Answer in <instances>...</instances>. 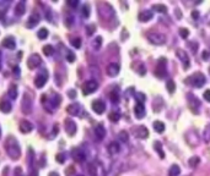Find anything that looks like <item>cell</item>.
Wrapping results in <instances>:
<instances>
[{
  "instance_id": "cell-1",
  "label": "cell",
  "mask_w": 210,
  "mask_h": 176,
  "mask_svg": "<svg viewBox=\"0 0 210 176\" xmlns=\"http://www.w3.org/2000/svg\"><path fill=\"white\" fill-rule=\"evenodd\" d=\"M5 149H6V153L9 154V157L12 159V160H17L20 158V154H21V150H20V145H19V142L16 141L12 136H10L6 142H5Z\"/></svg>"
},
{
  "instance_id": "cell-2",
  "label": "cell",
  "mask_w": 210,
  "mask_h": 176,
  "mask_svg": "<svg viewBox=\"0 0 210 176\" xmlns=\"http://www.w3.org/2000/svg\"><path fill=\"white\" fill-rule=\"evenodd\" d=\"M147 39L150 43L155 44V45H164L166 43V35L160 32H150L146 35Z\"/></svg>"
},
{
  "instance_id": "cell-3",
  "label": "cell",
  "mask_w": 210,
  "mask_h": 176,
  "mask_svg": "<svg viewBox=\"0 0 210 176\" xmlns=\"http://www.w3.org/2000/svg\"><path fill=\"white\" fill-rule=\"evenodd\" d=\"M205 76L202 72H195L189 77V82L192 86H194L195 88H202L205 84Z\"/></svg>"
},
{
  "instance_id": "cell-4",
  "label": "cell",
  "mask_w": 210,
  "mask_h": 176,
  "mask_svg": "<svg viewBox=\"0 0 210 176\" xmlns=\"http://www.w3.org/2000/svg\"><path fill=\"white\" fill-rule=\"evenodd\" d=\"M188 104H189V109H190V111L193 114H199L202 104H200V100L195 96L188 94Z\"/></svg>"
},
{
  "instance_id": "cell-5",
  "label": "cell",
  "mask_w": 210,
  "mask_h": 176,
  "mask_svg": "<svg viewBox=\"0 0 210 176\" xmlns=\"http://www.w3.org/2000/svg\"><path fill=\"white\" fill-rule=\"evenodd\" d=\"M97 88H98V83L95 80H89L82 86V93H84V96H89V94L96 92Z\"/></svg>"
},
{
  "instance_id": "cell-6",
  "label": "cell",
  "mask_w": 210,
  "mask_h": 176,
  "mask_svg": "<svg viewBox=\"0 0 210 176\" xmlns=\"http://www.w3.org/2000/svg\"><path fill=\"white\" fill-rule=\"evenodd\" d=\"M155 75L159 77V78H164L167 76V70H166V59L165 58H161L157 63V66H156V70H155Z\"/></svg>"
},
{
  "instance_id": "cell-7",
  "label": "cell",
  "mask_w": 210,
  "mask_h": 176,
  "mask_svg": "<svg viewBox=\"0 0 210 176\" xmlns=\"http://www.w3.org/2000/svg\"><path fill=\"white\" fill-rule=\"evenodd\" d=\"M176 55H177V58L181 60V63L183 64V69H184V70H188V69H189V65H190V59H189L188 54H187L183 49H178V50L176 51Z\"/></svg>"
},
{
  "instance_id": "cell-8",
  "label": "cell",
  "mask_w": 210,
  "mask_h": 176,
  "mask_svg": "<svg viewBox=\"0 0 210 176\" xmlns=\"http://www.w3.org/2000/svg\"><path fill=\"white\" fill-rule=\"evenodd\" d=\"M21 110L25 115H27L32 111V99L30 97H27V94L24 96V99L21 102Z\"/></svg>"
},
{
  "instance_id": "cell-9",
  "label": "cell",
  "mask_w": 210,
  "mask_h": 176,
  "mask_svg": "<svg viewBox=\"0 0 210 176\" xmlns=\"http://www.w3.org/2000/svg\"><path fill=\"white\" fill-rule=\"evenodd\" d=\"M41 64H42V59L38 54H32L27 60V66L31 70H35L36 68H38Z\"/></svg>"
},
{
  "instance_id": "cell-10",
  "label": "cell",
  "mask_w": 210,
  "mask_h": 176,
  "mask_svg": "<svg viewBox=\"0 0 210 176\" xmlns=\"http://www.w3.org/2000/svg\"><path fill=\"white\" fill-rule=\"evenodd\" d=\"M92 110L96 113V114H98V115H101V114H103L106 110V104L103 100H101V99H97V100H94L92 102Z\"/></svg>"
},
{
  "instance_id": "cell-11",
  "label": "cell",
  "mask_w": 210,
  "mask_h": 176,
  "mask_svg": "<svg viewBox=\"0 0 210 176\" xmlns=\"http://www.w3.org/2000/svg\"><path fill=\"white\" fill-rule=\"evenodd\" d=\"M146 114V110H145V105L141 104V103H137L134 105V115L137 116V119H142Z\"/></svg>"
},
{
  "instance_id": "cell-12",
  "label": "cell",
  "mask_w": 210,
  "mask_h": 176,
  "mask_svg": "<svg viewBox=\"0 0 210 176\" xmlns=\"http://www.w3.org/2000/svg\"><path fill=\"white\" fill-rule=\"evenodd\" d=\"M65 131L69 136H74L76 133V124L72 120H65Z\"/></svg>"
},
{
  "instance_id": "cell-13",
  "label": "cell",
  "mask_w": 210,
  "mask_h": 176,
  "mask_svg": "<svg viewBox=\"0 0 210 176\" xmlns=\"http://www.w3.org/2000/svg\"><path fill=\"white\" fill-rule=\"evenodd\" d=\"M123 169H122V163H113V165H112V168H111V170L107 173V176H118L120 174V171H122Z\"/></svg>"
},
{
  "instance_id": "cell-14",
  "label": "cell",
  "mask_w": 210,
  "mask_h": 176,
  "mask_svg": "<svg viewBox=\"0 0 210 176\" xmlns=\"http://www.w3.org/2000/svg\"><path fill=\"white\" fill-rule=\"evenodd\" d=\"M154 17V12L151 10H142L139 14V21L140 22H147Z\"/></svg>"
},
{
  "instance_id": "cell-15",
  "label": "cell",
  "mask_w": 210,
  "mask_h": 176,
  "mask_svg": "<svg viewBox=\"0 0 210 176\" xmlns=\"http://www.w3.org/2000/svg\"><path fill=\"white\" fill-rule=\"evenodd\" d=\"M94 132H95V136H96V138L98 140V141H102L103 138H105L106 136V129L103 127V125H97L96 127H95V130H94Z\"/></svg>"
},
{
  "instance_id": "cell-16",
  "label": "cell",
  "mask_w": 210,
  "mask_h": 176,
  "mask_svg": "<svg viewBox=\"0 0 210 176\" xmlns=\"http://www.w3.org/2000/svg\"><path fill=\"white\" fill-rule=\"evenodd\" d=\"M134 135L138 137V138H147L149 136V131L145 126H137L135 131H134Z\"/></svg>"
},
{
  "instance_id": "cell-17",
  "label": "cell",
  "mask_w": 210,
  "mask_h": 176,
  "mask_svg": "<svg viewBox=\"0 0 210 176\" xmlns=\"http://www.w3.org/2000/svg\"><path fill=\"white\" fill-rule=\"evenodd\" d=\"M119 65L118 64H114V63H112V64H109L108 66H107V75L108 76H111V77H114V76H117L118 73H119Z\"/></svg>"
},
{
  "instance_id": "cell-18",
  "label": "cell",
  "mask_w": 210,
  "mask_h": 176,
  "mask_svg": "<svg viewBox=\"0 0 210 176\" xmlns=\"http://www.w3.org/2000/svg\"><path fill=\"white\" fill-rule=\"evenodd\" d=\"M32 129H33V126H32V124H31L30 121L22 120V121L20 122V131H21L22 133H28V132L32 131Z\"/></svg>"
},
{
  "instance_id": "cell-19",
  "label": "cell",
  "mask_w": 210,
  "mask_h": 176,
  "mask_svg": "<svg viewBox=\"0 0 210 176\" xmlns=\"http://www.w3.org/2000/svg\"><path fill=\"white\" fill-rule=\"evenodd\" d=\"M120 152V144L118 142H111L108 144V153L111 155H117Z\"/></svg>"
},
{
  "instance_id": "cell-20",
  "label": "cell",
  "mask_w": 210,
  "mask_h": 176,
  "mask_svg": "<svg viewBox=\"0 0 210 176\" xmlns=\"http://www.w3.org/2000/svg\"><path fill=\"white\" fill-rule=\"evenodd\" d=\"M72 157H74V159L76 160V162H79V163H82V162H85V159H86V154L82 152V149H75L74 152H72Z\"/></svg>"
},
{
  "instance_id": "cell-21",
  "label": "cell",
  "mask_w": 210,
  "mask_h": 176,
  "mask_svg": "<svg viewBox=\"0 0 210 176\" xmlns=\"http://www.w3.org/2000/svg\"><path fill=\"white\" fill-rule=\"evenodd\" d=\"M80 110H81V106H80V104H77V103L70 104V105H68V108H67L68 114H69V115H72V116L79 115V114H80Z\"/></svg>"
},
{
  "instance_id": "cell-22",
  "label": "cell",
  "mask_w": 210,
  "mask_h": 176,
  "mask_svg": "<svg viewBox=\"0 0 210 176\" xmlns=\"http://www.w3.org/2000/svg\"><path fill=\"white\" fill-rule=\"evenodd\" d=\"M2 47L4 48H7V49H15L16 48V43H15V40H14V38H11V37H7V38H5L4 40H2Z\"/></svg>"
},
{
  "instance_id": "cell-23",
  "label": "cell",
  "mask_w": 210,
  "mask_h": 176,
  "mask_svg": "<svg viewBox=\"0 0 210 176\" xmlns=\"http://www.w3.org/2000/svg\"><path fill=\"white\" fill-rule=\"evenodd\" d=\"M47 82V76L44 75H38L35 78V86L37 88H42Z\"/></svg>"
},
{
  "instance_id": "cell-24",
  "label": "cell",
  "mask_w": 210,
  "mask_h": 176,
  "mask_svg": "<svg viewBox=\"0 0 210 176\" xmlns=\"http://www.w3.org/2000/svg\"><path fill=\"white\" fill-rule=\"evenodd\" d=\"M152 126H154V130L157 132V133H162L164 131H165V124L164 122H161V121H154V124H152Z\"/></svg>"
},
{
  "instance_id": "cell-25",
  "label": "cell",
  "mask_w": 210,
  "mask_h": 176,
  "mask_svg": "<svg viewBox=\"0 0 210 176\" xmlns=\"http://www.w3.org/2000/svg\"><path fill=\"white\" fill-rule=\"evenodd\" d=\"M0 111H1V113H5V114L10 113V111H11V104H10L9 102H6V100H2V102L0 103Z\"/></svg>"
},
{
  "instance_id": "cell-26",
  "label": "cell",
  "mask_w": 210,
  "mask_h": 176,
  "mask_svg": "<svg viewBox=\"0 0 210 176\" xmlns=\"http://www.w3.org/2000/svg\"><path fill=\"white\" fill-rule=\"evenodd\" d=\"M87 171L90 176H98V173H97V165L95 163H90L87 165Z\"/></svg>"
},
{
  "instance_id": "cell-27",
  "label": "cell",
  "mask_w": 210,
  "mask_h": 176,
  "mask_svg": "<svg viewBox=\"0 0 210 176\" xmlns=\"http://www.w3.org/2000/svg\"><path fill=\"white\" fill-rule=\"evenodd\" d=\"M38 22H39V16H38V15H36V14H33V15H31V16H30L27 26H28V27H35Z\"/></svg>"
},
{
  "instance_id": "cell-28",
  "label": "cell",
  "mask_w": 210,
  "mask_h": 176,
  "mask_svg": "<svg viewBox=\"0 0 210 176\" xmlns=\"http://www.w3.org/2000/svg\"><path fill=\"white\" fill-rule=\"evenodd\" d=\"M179 174H181L179 166H178L177 164L171 165V168H170V170H168V176H178Z\"/></svg>"
},
{
  "instance_id": "cell-29",
  "label": "cell",
  "mask_w": 210,
  "mask_h": 176,
  "mask_svg": "<svg viewBox=\"0 0 210 176\" xmlns=\"http://www.w3.org/2000/svg\"><path fill=\"white\" fill-rule=\"evenodd\" d=\"M119 91L118 89H113L112 91V93L109 94V99H111V102L112 103H118L119 102Z\"/></svg>"
},
{
  "instance_id": "cell-30",
  "label": "cell",
  "mask_w": 210,
  "mask_h": 176,
  "mask_svg": "<svg viewBox=\"0 0 210 176\" xmlns=\"http://www.w3.org/2000/svg\"><path fill=\"white\" fill-rule=\"evenodd\" d=\"M102 47V37H96L94 40H92V48L95 49V50H98L100 48Z\"/></svg>"
},
{
  "instance_id": "cell-31",
  "label": "cell",
  "mask_w": 210,
  "mask_h": 176,
  "mask_svg": "<svg viewBox=\"0 0 210 176\" xmlns=\"http://www.w3.org/2000/svg\"><path fill=\"white\" fill-rule=\"evenodd\" d=\"M154 147H155V150L159 153V155H160V158H165V153H164V150H162V144L160 143L159 141H156L154 143Z\"/></svg>"
},
{
  "instance_id": "cell-32",
  "label": "cell",
  "mask_w": 210,
  "mask_h": 176,
  "mask_svg": "<svg viewBox=\"0 0 210 176\" xmlns=\"http://www.w3.org/2000/svg\"><path fill=\"white\" fill-rule=\"evenodd\" d=\"M7 93H9V97H10L11 99H16V98H17V87H16L15 84L10 86Z\"/></svg>"
},
{
  "instance_id": "cell-33",
  "label": "cell",
  "mask_w": 210,
  "mask_h": 176,
  "mask_svg": "<svg viewBox=\"0 0 210 176\" xmlns=\"http://www.w3.org/2000/svg\"><path fill=\"white\" fill-rule=\"evenodd\" d=\"M49 102H50V104H52L53 108H57V106L62 103V98H60V96L54 94V97H53V98H50V99H49Z\"/></svg>"
},
{
  "instance_id": "cell-34",
  "label": "cell",
  "mask_w": 210,
  "mask_h": 176,
  "mask_svg": "<svg viewBox=\"0 0 210 176\" xmlns=\"http://www.w3.org/2000/svg\"><path fill=\"white\" fill-rule=\"evenodd\" d=\"M25 10H26L25 2H24V1H20V2L16 5V14L21 16V15H24V14H25Z\"/></svg>"
},
{
  "instance_id": "cell-35",
  "label": "cell",
  "mask_w": 210,
  "mask_h": 176,
  "mask_svg": "<svg viewBox=\"0 0 210 176\" xmlns=\"http://www.w3.org/2000/svg\"><path fill=\"white\" fill-rule=\"evenodd\" d=\"M152 10H155L157 12H161V14H166L167 12V7L165 5H161V4H155L152 6Z\"/></svg>"
},
{
  "instance_id": "cell-36",
  "label": "cell",
  "mask_w": 210,
  "mask_h": 176,
  "mask_svg": "<svg viewBox=\"0 0 210 176\" xmlns=\"http://www.w3.org/2000/svg\"><path fill=\"white\" fill-rule=\"evenodd\" d=\"M108 117H109V120H111L112 122H118L119 119H120V113H119V111H112Z\"/></svg>"
},
{
  "instance_id": "cell-37",
  "label": "cell",
  "mask_w": 210,
  "mask_h": 176,
  "mask_svg": "<svg viewBox=\"0 0 210 176\" xmlns=\"http://www.w3.org/2000/svg\"><path fill=\"white\" fill-rule=\"evenodd\" d=\"M166 88H167V92H168V93H173L176 91L175 81H173V80H168V81L166 82Z\"/></svg>"
},
{
  "instance_id": "cell-38",
  "label": "cell",
  "mask_w": 210,
  "mask_h": 176,
  "mask_svg": "<svg viewBox=\"0 0 210 176\" xmlns=\"http://www.w3.org/2000/svg\"><path fill=\"white\" fill-rule=\"evenodd\" d=\"M199 162H200V159H199V157H197V155H194V157H192V158L189 159V162H188V164H189V166H192V168H195V166H198V164H199Z\"/></svg>"
},
{
  "instance_id": "cell-39",
  "label": "cell",
  "mask_w": 210,
  "mask_h": 176,
  "mask_svg": "<svg viewBox=\"0 0 210 176\" xmlns=\"http://www.w3.org/2000/svg\"><path fill=\"white\" fill-rule=\"evenodd\" d=\"M135 100H137V103H141V104H144V103H145V100H146V97H145V94H144V93H141V92H137V93H135Z\"/></svg>"
},
{
  "instance_id": "cell-40",
  "label": "cell",
  "mask_w": 210,
  "mask_h": 176,
  "mask_svg": "<svg viewBox=\"0 0 210 176\" xmlns=\"http://www.w3.org/2000/svg\"><path fill=\"white\" fill-rule=\"evenodd\" d=\"M81 15H82V17H85V18H87V17L90 16V6H89L87 4H85V5L82 6V9H81Z\"/></svg>"
},
{
  "instance_id": "cell-41",
  "label": "cell",
  "mask_w": 210,
  "mask_h": 176,
  "mask_svg": "<svg viewBox=\"0 0 210 176\" xmlns=\"http://www.w3.org/2000/svg\"><path fill=\"white\" fill-rule=\"evenodd\" d=\"M118 137H119V140L123 142V143H127V142L129 141V135H128V132H127V131H122V132H119Z\"/></svg>"
},
{
  "instance_id": "cell-42",
  "label": "cell",
  "mask_w": 210,
  "mask_h": 176,
  "mask_svg": "<svg viewBox=\"0 0 210 176\" xmlns=\"http://www.w3.org/2000/svg\"><path fill=\"white\" fill-rule=\"evenodd\" d=\"M43 53H44V55L50 56V55L54 53V49H53L52 45H44V47H43Z\"/></svg>"
},
{
  "instance_id": "cell-43",
  "label": "cell",
  "mask_w": 210,
  "mask_h": 176,
  "mask_svg": "<svg viewBox=\"0 0 210 176\" xmlns=\"http://www.w3.org/2000/svg\"><path fill=\"white\" fill-rule=\"evenodd\" d=\"M203 138H204V141L205 142H210V125H208V126L204 129Z\"/></svg>"
},
{
  "instance_id": "cell-44",
  "label": "cell",
  "mask_w": 210,
  "mask_h": 176,
  "mask_svg": "<svg viewBox=\"0 0 210 176\" xmlns=\"http://www.w3.org/2000/svg\"><path fill=\"white\" fill-rule=\"evenodd\" d=\"M70 43H71V45H72L74 48H76V49H79V48L81 47V39H80V38H74V39L70 40Z\"/></svg>"
},
{
  "instance_id": "cell-45",
  "label": "cell",
  "mask_w": 210,
  "mask_h": 176,
  "mask_svg": "<svg viewBox=\"0 0 210 176\" xmlns=\"http://www.w3.org/2000/svg\"><path fill=\"white\" fill-rule=\"evenodd\" d=\"M47 37H48V30L41 28V30L38 31V38H39V39H46Z\"/></svg>"
},
{
  "instance_id": "cell-46",
  "label": "cell",
  "mask_w": 210,
  "mask_h": 176,
  "mask_svg": "<svg viewBox=\"0 0 210 176\" xmlns=\"http://www.w3.org/2000/svg\"><path fill=\"white\" fill-rule=\"evenodd\" d=\"M67 60L69 63H74L75 61V54L71 50H68V53H67Z\"/></svg>"
},
{
  "instance_id": "cell-47",
  "label": "cell",
  "mask_w": 210,
  "mask_h": 176,
  "mask_svg": "<svg viewBox=\"0 0 210 176\" xmlns=\"http://www.w3.org/2000/svg\"><path fill=\"white\" fill-rule=\"evenodd\" d=\"M95 25H90V26H87L86 27V33H87V35H92L94 33H95Z\"/></svg>"
},
{
  "instance_id": "cell-48",
  "label": "cell",
  "mask_w": 210,
  "mask_h": 176,
  "mask_svg": "<svg viewBox=\"0 0 210 176\" xmlns=\"http://www.w3.org/2000/svg\"><path fill=\"white\" fill-rule=\"evenodd\" d=\"M179 35H181V37H183V38L186 39V38H188L189 31H188L187 28H179Z\"/></svg>"
},
{
  "instance_id": "cell-49",
  "label": "cell",
  "mask_w": 210,
  "mask_h": 176,
  "mask_svg": "<svg viewBox=\"0 0 210 176\" xmlns=\"http://www.w3.org/2000/svg\"><path fill=\"white\" fill-rule=\"evenodd\" d=\"M188 45H189V47L192 45V53H193V54H195V53H197V49H198V44H197V43L190 42V43H188Z\"/></svg>"
},
{
  "instance_id": "cell-50",
  "label": "cell",
  "mask_w": 210,
  "mask_h": 176,
  "mask_svg": "<svg viewBox=\"0 0 210 176\" xmlns=\"http://www.w3.org/2000/svg\"><path fill=\"white\" fill-rule=\"evenodd\" d=\"M203 98H204L207 102H209V103H210V89H207V91L204 92V94H203Z\"/></svg>"
},
{
  "instance_id": "cell-51",
  "label": "cell",
  "mask_w": 210,
  "mask_h": 176,
  "mask_svg": "<svg viewBox=\"0 0 210 176\" xmlns=\"http://www.w3.org/2000/svg\"><path fill=\"white\" fill-rule=\"evenodd\" d=\"M64 160H65L64 154H58V155H57V162H59V163H64Z\"/></svg>"
},
{
  "instance_id": "cell-52",
  "label": "cell",
  "mask_w": 210,
  "mask_h": 176,
  "mask_svg": "<svg viewBox=\"0 0 210 176\" xmlns=\"http://www.w3.org/2000/svg\"><path fill=\"white\" fill-rule=\"evenodd\" d=\"M68 5L72 6V7H75V6H77V5H79V1H77V0H69V1H68Z\"/></svg>"
},
{
  "instance_id": "cell-53",
  "label": "cell",
  "mask_w": 210,
  "mask_h": 176,
  "mask_svg": "<svg viewBox=\"0 0 210 176\" xmlns=\"http://www.w3.org/2000/svg\"><path fill=\"white\" fill-rule=\"evenodd\" d=\"M68 96H69L70 98H75V97H76V92H75V91H69V92H68Z\"/></svg>"
},
{
  "instance_id": "cell-54",
  "label": "cell",
  "mask_w": 210,
  "mask_h": 176,
  "mask_svg": "<svg viewBox=\"0 0 210 176\" xmlns=\"http://www.w3.org/2000/svg\"><path fill=\"white\" fill-rule=\"evenodd\" d=\"M198 16H199V14H198V11H193V17L197 20L198 18Z\"/></svg>"
},
{
  "instance_id": "cell-55",
  "label": "cell",
  "mask_w": 210,
  "mask_h": 176,
  "mask_svg": "<svg viewBox=\"0 0 210 176\" xmlns=\"http://www.w3.org/2000/svg\"><path fill=\"white\" fill-rule=\"evenodd\" d=\"M48 176H59V174H58V173H55V171H52V173H50Z\"/></svg>"
},
{
  "instance_id": "cell-56",
  "label": "cell",
  "mask_w": 210,
  "mask_h": 176,
  "mask_svg": "<svg viewBox=\"0 0 210 176\" xmlns=\"http://www.w3.org/2000/svg\"><path fill=\"white\" fill-rule=\"evenodd\" d=\"M176 14H177V17H182V14H179V11H178V9H176Z\"/></svg>"
},
{
  "instance_id": "cell-57",
  "label": "cell",
  "mask_w": 210,
  "mask_h": 176,
  "mask_svg": "<svg viewBox=\"0 0 210 176\" xmlns=\"http://www.w3.org/2000/svg\"><path fill=\"white\" fill-rule=\"evenodd\" d=\"M4 17V11H0V20Z\"/></svg>"
},
{
  "instance_id": "cell-58",
  "label": "cell",
  "mask_w": 210,
  "mask_h": 176,
  "mask_svg": "<svg viewBox=\"0 0 210 176\" xmlns=\"http://www.w3.org/2000/svg\"><path fill=\"white\" fill-rule=\"evenodd\" d=\"M30 176H37V173H36V171H33V173H32V174H31Z\"/></svg>"
},
{
  "instance_id": "cell-59",
  "label": "cell",
  "mask_w": 210,
  "mask_h": 176,
  "mask_svg": "<svg viewBox=\"0 0 210 176\" xmlns=\"http://www.w3.org/2000/svg\"><path fill=\"white\" fill-rule=\"evenodd\" d=\"M77 176H82V175H77Z\"/></svg>"
},
{
  "instance_id": "cell-60",
  "label": "cell",
  "mask_w": 210,
  "mask_h": 176,
  "mask_svg": "<svg viewBox=\"0 0 210 176\" xmlns=\"http://www.w3.org/2000/svg\"><path fill=\"white\" fill-rule=\"evenodd\" d=\"M0 135H1V131H0Z\"/></svg>"
}]
</instances>
